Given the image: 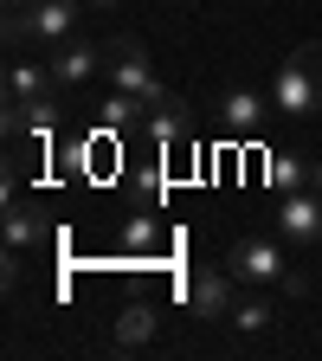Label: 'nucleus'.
Listing matches in <instances>:
<instances>
[{"label":"nucleus","mask_w":322,"mask_h":361,"mask_svg":"<svg viewBox=\"0 0 322 361\" xmlns=\"http://www.w3.org/2000/svg\"><path fill=\"white\" fill-rule=\"evenodd\" d=\"M84 7H123V0H84Z\"/></svg>","instance_id":"obj_18"},{"label":"nucleus","mask_w":322,"mask_h":361,"mask_svg":"<svg viewBox=\"0 0 322 361\" xmlns=\"http://www.w3.org/2000/svg\"><path fill=\"white\" fill-rule=\"evenodd\" d=\"M135 129H149L155 142H180V135H194V116H187V104H180L174 90H155L142 104V116H135Z\"/></svg>","instance_id":"obj_7"},{"label":"nucleus","mask_w":322,"mask_h":361,"mask_svg":"<svg viewBox=\"0 0 322 361\" xmlns=\"http://www.w3.org/2000/svg\"><path fill=\"white\" fill-rule=\"evenodd\" d=\"M26 7H32V0H7V26H13V20H20Z\"/></svg>","instance_id":"obj_16"},{"label":"nucleus","mask_w":322,"mask_h":361,"mask_svg":"<svg viewBox=\"0 0 322 361\" xmlns=\"http://www.w3.org/2000/svg\"><path fill=\"white\" fill-rule=\"evenodd\" d=\"M52 90H58V78H52V65H32V59H13V71H7V129L20 135V129H45L58 116V104H52Z\"/></svg>","instance_id":"obj_1"},{"label":"nucleus","mask_w":322,"mask_h":361,"mask_svg":"<svg viewBox=\"0 0 322 361\" xmlns=\"http://www.w3.org/2000/svg\"><path fill=\"white\" fill-rule=\"evenodd\" d=\"M264 110H278V104H264L258 90H225V97H219V123L233 135H245V142L264 129Z\"/></svg>","instance_id":"obj_10"},{"label":"nucleus","mask_w":322,"mask_h":361,"mask_svg":"<svg viewBox=\"0 0 322 361\" xmlns=\"http://www.w3.org/2000/svg\"><path fill=\"white\" fill-rule=\"evenodd\" d=\"M278 233L297 239V245H322V194L316 188L278 194Z\"/></svg>","instance_id":"obj_6"},{"label":"nucleus","mask_w":322,"mask_h":361,"mask_svg":"<svg viewBox=\"0 0 322 361\" xmlns=\"http://www.w3.org/2000/svg\"><path fill=\"white\" fill-rule=\"evenodd\" d=\"M271 104L278 116H316L322 110V45H297L271 78Z\"/></svg>","instance_id":"obj_2"},{"label":"nucleus","mask_w":322,"mask_h":361,"mask_svg":"<svg viewBox=\"0 0 322 361\" xmlns=\"http://www.w3.org/2000/svg\"><path fill=\"white\" fill-rule=\"evenodd\" d=\"M239 290H233V271H194V316L206 323H233Z\"/></svg>","instance_id":"obj_8"},{"label":"nucleus","mask_w":322,"mask_h":361,"mask_svg":"<svg viewBox=\"0 0 322 361\" xmlns=\"http://www.w3.org/2000/svg\"><path fill=\"white\" fill-rule=\"evenodd\" d=\"M78 13H84V0H32V7L7 26V45L20 39H39V45H65L78 32Z\"/></svg>","instance_id":"obj_3"},{"label":"nucleus","mask_w":322,"mask_h":361,"mask_svg":"<svg viewBox=\"0 0 322 361\" xmlns=\"http://www.w3.org/2000/svg\"><path fill=\"white\" fill-rule=\"evenodd\" d=\"M309 188H316V194H322V155H316V180H309Z\"/></svg>","instance_id":"obj_17"},{"label":"nucleus","mask_w":322,"mask_h":361,"mask_svg":"<svg viewBox=\"0 0 322 361\" xmlns=\"http://www.w3.org/2000/svg\"><path fill=\"white\" fill-rule=\"evenodd\" d=\"M161 7H187V0H161Z\"/></svg>","instance_id":"obj_19"},{"label":"nucleus","mask_w":322,"mask_h":361,"mask_svg":"<svg viewBox=\"0 0 322 361\" xmlns=\"http://www.w3.org/2000/svg\"><path fill=\"white\" fill-rule=\"evenodd\" d=\"M149 336H155V303H129V310L116 316V342L135 348V342H149Z\"/></svg>","instance_id":"obj_13"},{"label":"nucleus","mask_w":322,"mask_h":361,"mask_svg":"<svg viewBox=\"0 0 322 361\" xmlns=\"http://www.w3.org/2000/svg\"><path fill=\"white\" fill-rule=\"evenodd\" d=\"M233 323H239L245 336H264L271 323H278V310H271V303H258V297H239V310H233Z\"/></svg>","instance_id":"obj_14"},{"label":"nucleus","mask_w":322,"mask_h":361,"mask_svg":"<svg viewBox=\"0 0 322 361\" xmlns=\"http://www.w3.org/2000/svg\"><path fill=\"white\" fill-rule=\"evenodd\" d=\"M161 245V226L142 213V219H123V252H155Z\"/></svg>","instance_id":"obj_15"},{"label":"nucleus","mask_w":322,"mask_h":361,"mask_svg":"<svg viewBox=\"0 0 322 361\" xmlns=\"http://www.w3.org/2000/svg\"><path fill=\"white\" fill-rule=\"evenodd\" d=\"M316 180V161H303V155H271V188L278 194H297V188H309Z\"/></svg>","instance_id":"obj_11"},{"label":"nucleus","mask_w":322,"mask_h":361,"mask_svg":"<svg viewBox=\"0 0 322 361\" xmlns=\"http://www.w3.org/2000/svg\"><path fill=\"white\" fill-rule=\"evenodd\" d=\"M225 271H233L239 284H278V290H284V278H290L297 264L278 252V239H258V233H252V239H239L233 252H225Z\"/></svg>","instance_id":"obj_4"},{"label":"nucleus","mask_w":322,"mask_h":361,"mask_svg":"<svg viewBox=\"0 0 322 361\" xmlns=\"http://www.w3.org/2000/svg\"><path fill=\"white\" fill-rule=\"evenodd\" d=\"M45 65H52V78H58V90H71V84H90V71H97V65H104V52H97V45H84V39L71 32L65 45H52V59H45Z\"/></svg>","instance_id":"obj_9"},{"label":"nucleus","mask_w":322,"mask_h":361,"mask_svg":"<svg viewBox=\"0 0 322 361\" xmlns=\"http://www.w3.org/2000/svg\"><path fill=\"white\" fill-rule=\"evenodd\" d=\"M104 65H110V84L123 90V97H142V104H149L155 90H161L142 39H110V45H104Z\"/></svg>","instance_id":"obj_5"},{"label":"nucleus","mask_w":322,"mask_h":361,"mask_svg":"<svg viewBox=\"0 0 322 361\" xmlns=\"http://www.w3.org/2000/svg\"><path fill=\"white\" fill-rule=\"evenodd\" d=\"M39 239H45V219H39L32 207H20V200H13V207H7V245H13V252H26V245H39Z\"/></svg>","instance_id":"obj_12"}]
</instances>
